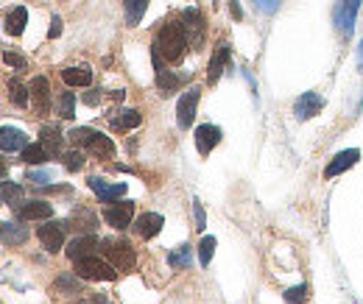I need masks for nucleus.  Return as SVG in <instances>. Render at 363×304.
I'll return each mask as SVG.
<instances>
[{
    "label": "nucleus",
    "mask_w": 363,
    "mask_h": 304,
    "mask_svg": "<svg viewBox=\"0 0 363 304\" xmlns=\"http://www.w3.org/2000/svg\"><path fill=\"white\" fill-rule=\"evenodd\" d=\"M154 48L162 53L165 62L176 65L182 62L185 51H187V34H185V25L182 23H165L154 39Z\"/></svg>",
    "instance_id": "1"
},
{
    "label": "nucleus",
    "mask_w": 363,
    "mask_h": 304,
    "mask_svg": "<svg viewBox=\"0 0 363 304\" xmlns=\"http://www.w3.org/2000/svg\"><path fill=\"white\" fill-rule=\"evenodd\" d=\"M104 221L112 229H118V232L132 227V221H135V201H121V198L112 201V204L104 210Z\"/></svg>",
    "instance_id": "4"
},
{
    "label": "nucleus",
    "mask_w": 363,
    "mask_h": 304,
    "mask_svg": "<svg viewBox=\"0 0 363 304\" xmlns=\"http://www.w3.org/2000/svg\"><path fill=\"white\" fill-rule=\"evenodd\" d=\"M0 240L8 246H23L28 240V229L14 224V221H6V224H0Z\"/></svg>",
    "instance_id": "21"
},
{
    "label": "nucleus",
    "mask_w": 363,
    "mask_h": 304,
    "mask_svg": "<svg viewBox=\"0 0 363 304\" xmlns=\"http://www.w3.org/2000/svg\"><path fill=\"white\" fill-rule=\"evenodd\" d=\"M70 224H75V229H78V224H84V229L90 232V229H95L98 221H95V215H92L90 210H75L70 215Z\"/></svg>",
    "instance_id": "36"
},
{
    "label": "nucleus",
    "mask_w": 363,
    "mask_h": 304,
    "mask_svg": "<svg viewBox=\"0 0 363 304\" xmlns=\"http://www.w3.org/2000/svg\"><path fill=\"white\" fill-rule=\"evenodd\" d=\"M3 62H6L8 68H14V70H25V59H23L20 53H11V51H6V53H3Z\"/></svg>",
    "instance_id": "38"
},
{
    "label": "nucleus",
    "mask_w": 363,
    "mask_h": 304,
    "mask_svg": "<svg viewBox=\"0 0 363 304\" xmlns=\"http://www.w3.org/2000/svg\"><path fill=\"white\" fill-rule=\"evenodd\" d=\"M358 8H361V0H341V3L336 6V25H338V31H341L344 37L352 34Z\"/></svg>",
    "instance_id": "8"
},
{
    "label": "nucleus",
    "mask_w": 363,
    "mask_h": 304,
    "mask_svg": "<svg viewBox=\"0 0 363 304\" xmlns=\"http://www.w3.org/2000/svg\"><path fill=\"white\" fill-rule=\"evenodd\" d=\"M59 115L65 120H73L75 118V95L73 92H62L59 95Z\"/></svg>",
    "instance_id": "32"
},
{
    "label": "nucleus",
    "mask_w": 363,
    "mask_h": 304,
    "mask_svg": "<svg viewBox=\"0 0 363 304\" xmlns=\"http://www.w3.org/2000/svg\"><path fill=\"white\" fill-rule=\"evenodd\" d=\"M98 101H101V95H95V92H87L84 95V103H90V106H95Z\"/></svg>",
    "instance_id": "45"
},
{
    "label": "nucleus",
    "mask_w": 363,
    "mask_h": 304,
    "mask_svg": "<svg viewBox=\"0 0 363 304\" xmlns=\"http://www.w3.org/2000/svg\"><path fill=\"white\" fill-rule=\"evenodd\" d=\"M75 277L78 279H90V282H112V279H118V268L112 262L90 254V257L75 260Z\"/></svg>",
    "instance_id": "2"
},
{
    "label": "nucleus",
    "mask_w": 363,
    "mask_h": 304,
    "mask_svg": "<svg viewBox=\"0 0 363 304\" xmlns=\"http://www.w3.org/2000/svg\"><path fill=\"white\" fill-rule=\"evenodd\" d=\"M28 179H31V182H37V184H45V182L51 179V173H48V170H31V173H28Z\"/></svg>",
    "instance_id": "41"
},
{
    "label": "nucleus",
    "mask_w": 363,
    "mask_h": 304,
    "mask_svg": "<svg viewBox=\"0 0 363 304\" xmlns=\"http://www.w3.org/2000/svg\"><path fill=\"white\" fill-rule=\"evenodd\" d=\"M145 8H148V0H123V11H126V23L129 25H137L143 20Z\"/></svg>",
    "instance_id": "25"
},
{
    "label": "nucleus",
    "mask_w": 363,
    "mask_h": 304,
    "mask_svg": "<svg viewBox=\"0 0 363 304\" xmlns=\"http://www.w3.org/2000/svg\"><path fill=\"white\" fill-rule=\"evenodd\" d=\"M165 227V218L159 215V213H145L140 215L137 221H135V229H137V234L145 237V240H151V237H156L159 232Z\"/></svg>",
    "instance_id": "17"
},
{
    "label": "nucleus",
    "mask_w": 363,
    "mask_h": 304,
    "mask_svg": "<svg viewBox=\"0 0 363 304\" xmlns=\"http://www.w3.org/2000/svg\"><path fill=\"white\" fill-rule=\"evenodd\" d=\"M3 176H6V159L0 156V179H3Z\"/></svg>",
    "instance_id": "46"
},
{
    "label": "nucleus",
    "mask_w": 363,
    "mask_h": 304,
    "mask_svg": "<svg viewBox=\"0 0 363 304\" xmlns=\"http://www.w3.org/2000/svg\"><path fill=\"white\" fill-rule=\"evenodd\" d=\"M151 62H154V70H156V87H159V92L162 95H171V92H176L179 87H182V76H173L171 70H165V62H162V53L156 51V48H151Z\"/></svg>",
    "instance_id": "6"
},
{
    "label": "nucleus",
    "mask_w": 363,
    "mask_h": 304,
    "mask_svg": "<svg viewBox=\"0 0 363 304\" xmlns=\"http://www.w3.org/2000/svg\"><path fill=\"white\" fill-rule=\"evenodd\" d=\"M361 70H363V45H361Z\"/></svg>",
    "instance_id": "47"
},
{
    "label": "nucleus",
    "mask_w": 363,
    "mask_h": 304,
    "mask_svg": "<svg viewBox=\"0 0 363 304\" xmlns=\"http://www.w3.org/2000/svg\"><path fill=\"white\" fill-rule=\"evenodd\" d=\"M199 98H202V89L199 87H190L179 103H176V120H179V129H190L193 120H196V109H199Z\"/></svg>",
    "instance_id": "5"
},
{
    "label": "nucleus",
    "mask_w": 363,
    "mask_h": 304,
    "mask_svg": "<svg viewBox=\"0 0 363 304\" xmlns=\"http://www.w3.org/2000/svg\"><path fill=\"white\" fill-rule=\"evenodd\" d=\"M25 23H28V11H25V6H17V8L6 17V34L20 37V34L25 31Z\"/></svg>",
    "instance_id": "24"
},
{
    "label": "nucleus",
    "mask_w": 363,
    "mask_h": 304,
    "mask_svg": "<svg viewBox=\"0 0 363 304\" xmlns=\"http://www.w3.org/2000/svg\"><path fill=\"white\" fill-rule=\"evenodd\" d=\"M90 151L95 153L98 159H112V156H115V143H112L109 137H104V134L98 132V137L92 140V146H90Z\"/></svg>",
    "instance_id": "27"
},
{
    "label": "nucleus",
    "mask_w": 363,
    "mask_h": 304,
    "mask_svg": "<svg viewBox=\"0 0 363 304\" xmlns=\"http://www.w3.org/2000/svg\"><path fill=\"white\" fill-rule=\"evenodd\" d=\"M229 11H232V17H235V20H243V11H240L238 0H229Z\"/></svg>",
    "instance_id": "44"
},
{
    "label": "nucleus",
    "mask_w": 363,
    "mask_h": 304,
    "mask_svg": "<svg viewBox=\"0 0 363 304\" xmlns=\"http://www.w3.org/2000/svg\"><path fill=\"white\" fill-rule=\"evenodd\" d=\"M62 78H65V84L68 87H90L92 84V70L90 68H65L62 70Z\"/></svg>",
    "instance_id": "23"
},
{
    "label": "nucleus",
    "mask_w": 363,
    "mask_h": 304,
    "mask_svg": "<svg viewBox=\"0 0 363 304\" xmlns=\"http://www.w3.org/2000/svg\"><path fill=\"white\" fill-rule=\"evenodd\" d=\"M54 215V207L45 201H25L17 204V218L20 221H48Z\"/></svg>",
    "instance_id": "14"
},
{
    "label": "nucleus",
    "mask_w": 363,
    "mask_h": 304,
    "mask_svg": "<svg viewBox=\"0 0 363 304\" xmlns=\"http://www.w3.org/2000/svg\"><path fill=\"white\" fill-rule=\"evenodd\" d=\"M62 159H65V167H68V170H81V167H84V156L78 151H68Z\"/></svg>",
    "instance_id": "37"
},
{
    "label": "nucleus",
    "mask_w": 363,
    "mask_h": 304,
    "mask_svg": "<svg viewBox=\"0 0 363 304\" xmlns=\"http://www.w3.org/2000/svg\"><path fill=\"white\" fill-rule=\"evenodd\" d=\"M25 146H28V137L20 129H11V126L0 129V148L3 151H23Z\"/></svg>",
    "instance_id": "19"
},
{
    "label": "nucleus",
    "mask_w": 363,
    "mask_h": 304,
    "mask_svg": "<svg viewBox=\"0 0 363 304\" xmlns=\"http://www.w3.org/2000/svg\"><path fill=\"white\" fill-rule=\"evenodd\" d=\"M68 137H70L73 146H78V148H90V146H92V140L98 137V132H95V129H87V126H78V129H73Z\"/></svg>",
    "instance_id": "26"
},
{
    "label": "nucleus",
    "mask_w": 363,
    "mask_h": 304,
    "mask_svg": "<svg viewBox=\"0 0 363 304\" xmlns=\"http://www.w3.org/2000/svg\"><path fill=\"white\" fill-rule=\"evenodd\" d=\"M143 123V115L137 109H121L112 115V126L121 129V132H129V129H137Z\"/></svg>",
    "instance_id": "22"
},
{
    "label": "nucleus",
    "mask_w": 363,
    "mask_h": 304,
    "mask_svg": "<svg viewBox=\"0 0 363 304\" xmlns=\"http://www.w3.org/2000/svg\"><path fill=\"white\" fill-rule=\"evenodd\" d=\"M358 159H361V151H358V148H347V151L336 153V156L330 159V165H327L324 176H327V179H333V176H341L344 170L355 167V165H358Z\"/></svg>",
    "instance_id": "12"
},
{
    "label": "nucleus",
    "mask_w": 363,
    "mask_h": 304,
    "mask_svg": "<svg viewBox=\"0 0 363 304\" xmlns=\"http://www.w3.org/2000/svg\"><path fill=\"white\" fill-rule=\"evenodd\" d=\"M193 213H196V229H199V232H204L207 218H204V207H202L199 201H193Z\"/></svg>",
    "instance_id": "40"
},
{
    "label": "nucleus",
    "mask_w": 363,
    "mask_h": 304,
    "mask_svg": "<svg viewBox=\"0 0 363 304\" xmlns=\"http://www.w3.org/2000/svg\"><path fill=\"white\" fill-rule=\"evenodd\" d=\"M28 92H31V89H28V87H23L17 78H11V81H8V95H11V103H14V106H20V109H23V106H28Z\"/></svg>",
    "instance_id": "29"
},
{
    "label": "nucleus",
    "mask_w": 363,
    "mask_h": 304,
    "mask_svg": "<svg viewBox=\"0 0 363 304\" xmlns=\"http://www.w3.org/2000/svg\"><path fill=\"white\" fill-rule=\"evenodd\" d=\"M39 137H42V148L48 151L51 159L62 153V132H59V126H42Z\"/></svg>",
    "instance_id": "20"
},
{
    "label": "nucleus",
    "mask_w": 363,
    "mask_h": 304,
    "mask_svg": "<svg viewBox=\"0 0 363 304\" xmlns=\"http://www.w3.org/2000/svg\"><path fill=\"white\" fill-rule=\"evenodd\" d=\"M182 20H185L187 42L193 45V51H199V48H202V42H204V17H202L196 8H187V11L182 14Z\"/></svg>",
    "instance_id": "7"
},
{
    "label": "nucleus",
    "mask_w": 363,
    "mask_h": 304,
    "mask_svg": "<svg viewBox=\"0 0 363 304\" xmlns=\"http://www.w3.org/2000/svg\"><path fill=\"white\" fill-rule=\"evenodd\" d=\"M280 3H283V0H254L257 11H263V14H274V11L280 8Z\"/></svg>",
    "instance_id": "39"
},
{
    "label": "nucleus",
    "mask_w": 363,
    "mask_h": 304,
    "mask_svg": "<svg viewBox=\"0 0 363 304\" xmlns=\"http://www.w3.org/2000/svg\"><path fill=\"white\" fill-rule=\"evenodd\" d=\"M95 248H101V240L95 234H81V237H73L70 246H68V257L73 262L81 260V257H90Z\"/></svg>",
    "instance_id": "15"
},
{
    "label": "nucleus",
    "mask_w": 363,
    "mask_h": 304,
    "mask_svg": "<svg viewBox=\"0 0 363 304\" xmlns=\"http://www.w3.org/2000/svg\"><path fill=\"white\" fill-rule=\"evenodd\" d=\"M31 101H34V109L37 115H48L51 112V87H48V78L37 76L31 81Z\"/></svg>",
    "instance_id": "11"
},
{
    "label": "nucleus",
    "mask_w": 363,
    "mask_h": 304,
    "mask_svg": "<svg viewBox=\"0 0 363 304\" xmlns=\"http://www.w3.org/2000/svg\"><path fill=\"white\" fill-rule=\"evenodd\" d=\"M226 65H229V45H226V42H221V45L216 48V53H213V59H210V68H207V81H210V84H216L218 78L223 76Z\"/></svg>",
    "instance_id": "18"
},
{
    "label": "nucleus",
    "mask_w": 363,
    "mask_h": 304,
    "mask_svg": "<svg viewBox=\"0 0 363 304\" xmlns=\"http://www.w3.org/2000/svg\"><path fill=\"white\" fill-rule=\"evenodd\" d=\"M59 34H62V17H54V20H51V31H48V37H51V39H56Z\"/></svg>",
    "instance_id": "42"
},
{
    "label": "nucleus",
    "mask_w": 363,
    "mask_h": 304,
    "mask_svg": "<svg viewBox=\"0 0 363 304\" xmlns=\"http://www.w3.org/2000/svg\"><path fill=\"white\" fill-rule=\"evenodd\" d=\"M218 143H221V129L213 126V123H204V126H199L196 129V148L202 156H207V153L216 148Z\"/></svg>",
    "instance_id": "16"
},
{
    "label": "nucleus",
    "mask_w": 363,
    "mask_h": 304,
    "mask_svg": "<svg viewBox=\"0 0 363 304\" xmlns=\"http://www.w3.org/2000/svg\"><path fill=\"white\" fill-rule=\"evenodd\" d=\"M213 251H216V237H204L202 243H199V262L207 268L210 265V260H213Z\"/></svg>",
    "instance_id": "35"
},
{
    "label": "nucleus",
    "mask_w": 363,
    "mask_h": 304,
    "mask_svg": "<svg viewBox=\"0 0 363 304\" xmlns=\"http://www.w3.org/2000/svg\"><path fill=\"white\" fill-rule=\"evenodd\" d=\"M90 190H92L104 204H112V201H118V198L126 196V182H121V184H106L104 179L92 176V179H90Z\"/></svg>",
    "instance_id": "10"
},
{
    "label": "nucleus",
    "mask_w": 363,
    "mask_h": 304,
    "mask_svg": "<svg viewBox=\"0 0 363 304\" xmlns=\"http://www.w3.org/2000/svg\"><path fill=\"white\" fill-rule=\"evenodd\" d=\"M23 159H25L28 165H42V162H48L51 156L42 148V143H39V146H25V148H23Z\"/></svg>",
    "instance_id": "30"
},
{
    "label": "nucleus",
    "mask_w": 363,
    "mask_h": 304,
    "mask_svg": "<svg viewBox=\"0 0 363 304\" xmlns=\"http://www.w3.org/2000/svg\"><path fill=\"white\" fill-rule=\"evenodd\" d=\"M321 109H324V98L316 95V92H304V95H299L296 103H293V115H296L299 120H310V118H316Z\"/></svg>",
    "instance_id": "9"
},
{
    "label": "nucleus",
    "mask_w": 363,
    "mask_h": 304,
    "mask_svg": "<svg viewBox=\"0 0 363 304\" xmlns=\"http://www.w3.org/2000/svg\"><path fill=\"white\" fill-rule=\"evenodd\" d=\"M101 248L106 254V260L118 268V271H132L135 262H137V254H135V246L123 237H106L101 240Z\"/></svg>",
    "instance_id": "3"
},
{
    "label": "nucleus",
    "mask_w": 363,
    "mask_h": 304,
    "mask_svg": "<svg viewBox=\"0 0 363 304\" xmlns=\"http://www.w3.org/2000/svg\"><path fill=\"white\" fill-rule=\"evenodd\" d=\"M307 299H310V288L307 285H296V288L285 291V304H304Z\"/></svg>",
    "instance_id": "34"
},
{
    "label": "nucleus",
    "mask_w": 363,
    "mask_h": 304,
    "mask_svg": "<svg viewBox=\"0 0 363 304\" xmlns=\"http://www.w3.org/2000/svg\"><path fill=\"white\" fill-rule=\"evenodd\" d=\"M168 262H171V268H190V262H193L190 246H179L176 251H171L168 254Z\"/></svg>",
    "instance_id": "28"
},
{
    "label": "nucleus",
    "mask_w": 363,
    "mask_h": 304,
    "mask_svg": "<svg viewBox=\"0 0 363 304\" xmlns=\"http://www.w3.org/2000/svg\"><path fill=\"white\" fill-rule=\"evenodd\" d=\"M23 196V187L14 182H0V204H11Z\"/></svg>",
    "instance_id": "31"
},
{
    "label": "nucleus",
    "mask_w": 363,
    "mask_h": 304,
    "mask_svg": "<svg viewBox=\"0 0 363 304\" xmlns=\"http://www.w3.org/2000/svg\"><path fill=\"white\" fill-rule=\"evenodd\" d=\"M37 237L42 240V246L51 254H56L65 246V224H45V227L37 229Z\"/></svg>",
    "instance_id": "13"
},
{
    "label": "nucleus",
    "mask_w": 363,
    "mask_h": 304,
    "mask_svg": "<svg viewBox=\"0 0 363 304\" xmlns=\"http://www.w3.org/2000/svg\"><path fill=\"white\" fill-rule=\"evenodd\" d=\"M81 304H109V299H106V296H101V293H92V296H87Z\"/></svg>",
    "instance_id": "43"
},
{
    "label": "nucleus",
    "mask_w": 363,
    "mask_h": 304,
    "mask_svg": "<svg viewBox=\"0 0 363 304\" xmlns=\"http://www.w3.org/2000/svg\"><path fill=\"white\" fill-rule=\"evenodd\" d=\"M56 291H59V293H65V296L84 293V291H81V282H78L75 277H59V279H56Z\"/></svg>",
    "instance_id": "33"
}]
</instances>
